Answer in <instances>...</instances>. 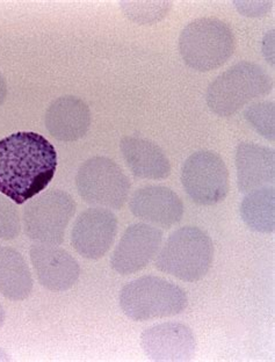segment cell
Instances as JSON below:
<instances>
[{
  "label": "cell",
  "mask_w": 275,
  "mask_h": 362,
  "mask_svg": "<svg viewBox=\"0 0 275 362\" xmlns=\"http://www.w3.org/2000/svg\"><path fill=\"white\" fill-rule=\"evenodd\" d=\"M56 168L57 152L42 135L19 132L0 139V193L14 204L42 193Z\"/></svg>",
  "instance_id": "1"
},
{
  "label": "cell",
  "mask_w": 275,
  "mask_h": 362,
  "mask_svg": "<svg viewBox=\"0 0 275 362\" xmlns=\"http://www.w3.org/2000/svg\"><path fill=\"white\" fill-rule=\"evenodd\" d=\"M272 88V78L260 65L244 61L211 81L206 93V101L213 113L221 117H229L251 101L267 95Z\"/></svg>",
  "instance_id": "2"
},
{
  "label": "cell",
  "mask_w": 275,
  "mask_h": 362,
  "mask_svg": "<svg viewBox=\"0 0 275 362\" xmlns=\"http://www.w3.org/2000/svg\"><path fill=\"white\" fill-rule=\"evenodd\" d=\"M214 260V244L206 231L184 226L172 233L156 259V267L185 282L199 281Z\"/></svg>",
  "instance_id": "3"
},
{
  "label": "cell",
  "mask_w": 275,
  "mask_h": 362,
  "mask_svg": "<svg viewBox=\"0 0 275 362\" xmlns=\"http://www.w3.org/2000/svg\"><path fill=\"white\" fill-rule=\"evenodd\" d=\"M236 40L227 23L200 18L188 23L179 36V52L186 65L197 71L221 68L233 55Z\"/></svg>",
  "instance_id": "4"
},
{
  "label": "cell",
  "mask_w": 275,
  "mask_h": 362,
  "mask_svg": "<svg viewBox=\"0 0 275 362\" xmlns=\"http://www.w3.org/2000/svg\"><path fill=\"white\" fill-rule=\"evenodd\" d=\"M186 291L158 276H142L127 284L120 293V307L136 322L177 316L187 308Z\"/></svg>",
  "instance_id": "5"
},
{
  "label": "cell",
  "mask_w": 275,
  "mask_h": 362,
  "mask_svg": "<svg viewBox=\"0 0 275 362\" xmlns=\"http://www.w3.org/2000/svg\"><path fill=\"white\" fill-rule=\"evenodd\" d=\"M76 213V202L63 191L43 192L30 199L23 209V229L30 240L39 244L59 245Z\"/></svg>",
  "instance_id": "6"
},
{
  "label": "cell",
  "mask_w": 275,
  "mask_h": 362,
  "mask_svg": "<svg viewBox=\"0 0 275 362\" xmlns=\"http://www.w3.org/2000/svg\"><path fill=\"white\" fill-rule=\"evenodd\" d=\"M76 186L85 202L106 209H121L131 187L117 163L99 156L81 164L76 175Z\"/></svg>",
  "instance_id": "7"
},
{
  "label": "cell",
  "mask_w": 275,
  "mask_h": 362,
  "mask_svg": "<svg viewBox=\"0 0 275 362\" xmlns=\"http://www.w3.org/2000/svg\"><path fill=\"white\" fill-rule=\"evenodd\" d=\"M182 184L195 204L214 206L227 197L229 171L223 159L215 152H195L182 165Z\"/></svg>",
  "instance_id": "8"
},
{
  "label": "cell",
  "mask_w": 275,
  "mask_h": 362,
  "mask_svg": "<svg viewBox=\"0 0 275 362\" xmlns=\"http://www.w3.org/2000/svg\"><path fill=\"white\" fill-rule=\"evenodd\" d=\"M117 235V218L106 208H90L77 217L71 231V244L88 260L103 258Z\"/></svg>",
  "instance_id": "9"
},
{
  "label": "cell",
  "mask_w": 275,
  "mask_h": 362,
  "mask_svg": "<svg viewBox=\"0 0 275 362\" xmlns=\"http://www.w3.org/2000/svg\"><path fill=\"white\" fill-rule=\"evenodd\" d=\"M162 242L163 233L158 228L146 223L130 226L114 250L112 269L121 275L142 271L157 256Z\"/></svg>",
  "instance_id": "10"
},
{
  "label": "cell",
  "mask_w": 275,
  "mask_h": 362,
  "mask_svg": "<svg viewBox=\"0 0 275 362\" xmlns=\"http://www.w3.org/2000/svg\"><path fill=\"white\" fill-rule=\"evenodd\" d=\"M141 346L153 361H187L197 351V339L186 324L168 322L146 329Z\"/></svg>",
  "instance_id": "11"
},
{
  "label": "cell",
  "mask_w": 275,
  "mask_h": 362,
  "mask_svg": "<svg viewBox=\"0 0 275 362\" xmlns=\"http://www.w3.org/2000/svg\"><path fill=\"white\" fill-rule=\"evenodd\" d=\"M30 255L37 280L48 291H69L77 284L81 267L68 251L56 245L36 244Z\"/></svg>",
  "instance_id": "12"
},
{
  "label": "cell",
  "mask_w": 275,
  "mask_h": 362,
  "mask_svg": "<svg viewBox=\"0 0 275 362\" xmlns=\"http://www.w3.org/2000/svg\"><path fill=\"white\" fill-rule=\"evenodd\" d=\"M129 208L139 220L166 229L179 223L184 216L182 199L165 186L139 188L130 199Z\"/></svg>",
  "instance_id": "13"
},
{
  "label": "cell",
  "mask_w": 275,
  "mask_h": 362,
  "mask_svg": "<svg viewBox=\"0 0 275 362\" xmlns=\"http://www.w3.org/2000/svg\"><path fill=\"white\" fill-rule=\"evenodd\" d=\"M91 110L81 98L64 95L47 108L45 123L48 133L61 142H75L88 134Z\"/></svg>",
  "instance_id": "14"
},
{
  "label": "cell",
  "mask_w": 275,
  "mask_h": 362,
  "mask_svg": "<svg viewBox=\"0 0 275 362\" xmlns=\"http://www.w3.org/2000/svg\"><path fill=\"white\" fill-rule=\"evenodd\" d=\"M274 150L257 143L237 146V186L240 193H250L274 184Z\"/></svg>",
  "instance_id": "15"
},
{
  "label": "cell",
  "mask_w": 275,
  "mask_h": 362,
  "mask_svg": "<svg viewBox=\"0 0 275 362\" xmlns=\"http://www.w3.org/2000/svg\"><path fill=\"white\" fill-rule=\"evenodd\" d=\"M120 149L127 166L137 178L159 180L171 175V164L165 152L153 141L126 136L121 139Z\"/></svg>",
  "instance_id": "16"
},
{
  "label": "cell",
  "mask_w": 275,
  "mask_h": 362,
  "mask_svg": "<svg viewBox=\"0 0 275 362\" xmlns=\"http://www.w3.org/2000/svg\"><path fill=\"white\" fill-rule=\"evenodd\" d=\"M32 291V273L25 258L16 250L0 245V293L12 301H23Z\"/></svg>",
  "instance_id": "17"
},
{
  "label": "cell",
  "mask_w": 275,
  "mask_h": 362,
  "mask_svg": "<svg viewBox=\"0 0 275 362\" xmlns=\"http://www.w3.org/2000/svg\"><path fill=\"white\" fill-rule=\"evenodd\" d=\"M240 216L250 229L271 233L275 229L274 187H262L250 192L240 204Z\"/></svg>",
  "instance_id": "18"
},
{
  "label": "cell",
  "mask_w": 275,
  "mask_h": 362,
  "mask_svg": "<svg viewBox=\"0 0 275 362\" xmlns=\"http://www.w3.org/2000/svg\"><path fill=\"white\" fill-rule=\"evenodd\" d=\"M124 16L139 25H153L168 16L171 1H121Z\"/></svg>",
  "instance_id": "19"
},
{
  "label": "cell",
  "mask_w": 275,
  "mask_h": 362,
  "mask_svg": "<svg viewBox=\"0 0 275 362\" xmlns=\"http://www.w3.org/2000/svg\"><path fill=\"white\" fill-rule=\"evenodd\" d=\"M246 121L266 139L273 142L274 132V103L260 101L246 108L244 112Z\"/></svg>",
  "instance_id": "20"
},
{
  "label": "cell",
  "mask_w": 275,
  "mask_h": 362,
  "mask_svg": "<svg viewBox=\"0 0 275 362\" xmlns=\"http://www.w3.org/2000/svg\"><path fill=\"white\" fill-rule=\"evenodd\" d=\"M20 230L21 222L16 204L0 193V240H16Z\"/></svg>",
  "instance_id": "21"
},
{
  "label": "cell",
  "mask_w": 275,
  "mask_h": 362,
  "mask_svg": "<svg viewBox=\"0 0 275 362\" xmlns=\"http://www.w3.org/2000/svg\"><path fill=\"white\" fill-rule=\"evenodd\" d=\"M240 14L245 16H265L272 8L273 1H233Z\"/></svg>",
  "instance_id": "22"
},
{
  "label": "cell",
  "mask_w": 275,
  "mask_h": 362,
  "mask_svg": "<svg viewBox=\"0 0 275 362\" xmlns=\"http://www.w3.org/2000/svg\"><path fill=\"white\" fill-rule=\"evenodd\" d=\"M262 52H264L266 61L274 66V32L273 30L267 33V35L262 41Z\"/></svg>",
  "instance_id": "23"
},
{
  "label": "cell",
  "mask_w": 275,
  "mask_h": 362,
  "mask_svg": "<svg viewBox=\"0 0 275 362\" xmlns=\"http://www.w3.org/2000/svg\"><path fill=\"white\" fill-rule=\"evenodd\" d=\"M7 95V84L6 81H5V77H4L1 74H0V106L3 105L4 101L6 99Z\"/></svg>",
  "instance_id": "24"
},
{
  "label": "cell",
  "mask_w": 275,
  "mask_h": 362,
  "mask_svg": "<svg viewBox=\"0 0 275 362\" xmlns=\"http://www.w3.org/2000/svg\"><path fill=\"white\" fill-rule=\"evenodd\" d=\"M5 317H6V315H5V310H4L3 305L0 304V329H1V327L4 325V322H5Z\"/></svg>",
  "instance_id": "25"
}]
</instances>
